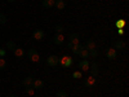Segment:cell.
<instances>
[{"label":"cell","mask_w":129,"mask_h":97,"mask_svg":"<svg viewBox=\"0 0 129 97\" xmlns=\"http://www.w3.org/2000/svg\"><path fill=\"white\" fill-rule=\"evenodd\" d=\"M95 77H92V75H90V77H88L87 78V80H85V85H87V87H93V85L95 84Z\"/></svg>","instance_id":"13"},{"label":"cell","mask_w":129,"mask_h":97,"mask_svg":"<svg viewBox=\"0 0 129 97\" xmlns=\"http://www.w3.org/2000/svg\"><path fill=\"white\" fill-rule=\"evenodd\" d=\"M85 47L84 45H81V44H74L72 45V53H74V55H79V53H80V51H83Z\"/></svg>","instance_id":"10"},{"label":"cell","mask_w":129,"mask_h":97,"mask_svg":"<svg viewBox=\"0 0 129 97\" xmlns=\"http://www.w3.org/2000/svg\"><path fill=\"white\" fill-rule=\"evenodd\" d=\"M0 23H2V25L7 23V17L4 14H0Z\"/></svg>","instance_id":"27"},{"label":"cell","mask_w":129,"mask_h":97,"mask_svg":"<svg viewBox=\"0 0 129 97\" xmlns=\"http://www.w3.org/2000/svg\"><path fill=\"white\" fill-rule=\"evenodd\" d=\"M70 43H72V44H80V36L78 34H71L70 35Z\"/></svg>","instance_id":"12"},{"label":"cell","mask_w":129,"mask_h":97,"mask_svg":"<svg viewBox=\"0 0 129 97\" xmlns=\"http://www.w3.org/2000/svg\"><path fill=\"white\" fill-rule=\"evenodd\" d=\"M56 96H57V97H69L67 92H64V91H58Z\"/></svg>","instance_id":"26"},{"label":"cell","mask_w":129,"mask_h":97,"mask_svg":"<svg viewBox=\"0 0 129 97\" xmlns=\"http://www.w3.org/2000/svg\"><path fill=\"white\" fill-rule=\"evenodd\" d=\"M72 58L70 57V56H63V57H61L59 58V63H61V66L62 67H70L71 66V65H72Z\"/></svg>","instance_id":"1"},{"label":"cell","mask_w":129,"mask_h":97,"mask_svg":"<svg viewBox=\"0 0 129 97\" xmlns=\"http://www.w3.org/2000/svg\"><path fill=\"white\" fill-rule=\"evenodd\" d=\"M125 43L121 40V39H119V40H116L115 41V44H114V48L115 49H125Z\"/></svg>","instance_id":"11"},{"label":"cell","mask_w":129,"mask_h":97,"mask_svg":"<svg viewBox=\"0 0 129 97\" xmlns=\"http://www.w3.org/2000/svg\"><path fill=\"white\" fill-rule=\"evenodd\" d=\"M7 67V62L4 60V57H0V70H3Z\"/></svg>","instance_id":"22"},{"label":"cell","mask_w":129,"mask_h":97,"mask_svg":"<svg viewBox=\"0 0 129 97\" xmlns=\"http://www.w3.org/2000/svg\"><path fill=\"white\" fill-rule=\"evenodd\" d=\"M85 49H88V51H90V49H95V43H94L93 40H88V41H87V44H85Z\"/></svg>","instance_id":"17"},{"label":"cell","mask_w":129,"mask_h":97,"mask_svg":"<svg viewBox=\"0 0 129 97\" xmlns=\"http://www.w3.org/2000/svg\"><path fill=\"white\" fill-rule=\"evenodd\" d=\"M47 63L49 65V66L54 67V66H57V65L59 63V57L56 56V55H52V56H49V57L47 58Z\"/></svg>","instance_id":"3"},{"label":"cell","mask_w":129,"mask_h":97,"mask_svg":"<svg viewBox=\"0 0 129 97\" xmlns=\"http://www.w3.org/2000/svg\"><path fill=\"white\" fill-rule=\"evenodd\" d=\"M81 77H83V74H81L80 71H75V72L72 74V78H74V79H80Z\"/></svg>","instance_id":"25"},{"label":"cell","mask_w":129,"mask_h":97,"mask_svg":"<svg viewBox=\"0 0 129 97\" xmlns=\"http://www.w3.org/2000/svg\"><path fill=\"white\" fill-rule=\"evenodd\" d=\"M89 70H90V75H92V77H97V74H98V65H97L95 62H93L90 65Z\"/></svg>","instance_id":"8"},{"label":"cell","mask_w":129,"mask_h":97,"mask_svg":"<svg viewBox=\"0 0 129 97\" xmlns=\"http://www.w3.org/2000/svg\"><path fill=\"white\" fill-rule=\"evenodd\" d=\"M14 56L16 57H19V58L23 57L25 56V49L23 48H16L14 49Z\"/></svg>","instance_id":"16"},{"label":"cell","mask_w":129,"mask_h":97,"mask_svg":"<svg viewBox=\"0 0 129 97\" xmlns=\"http://www.w3.org/2000/svg\"><path fill=\"white\" fill-rule=\"evenodd\" d=\"M54 30H56V32H57V34H62V31H63V27L58 25V26H56V29H54Z\"/></svg>","instance_id":"28"},{"label":"cell","mask_w":129,"mask_h":97,"mask_svg":"<svg viewBox=\"0 0 129 97\" xmlns=\"http://www.w3.org/2000/svg\"><path fill=\"white\" fill-rule=\"evenodd\" d=\"M116 56H117V52H116V49H115L114 47L107 49V52H106V57L109 58V60H115Z\"/></svg>","instance_id":"4"},{"label":"cell","mask_w":129,"mask_h":97,"mask_svg":"<svg viewBox=\"0 0 129 97\" xmlns=\"http://www.w3.org/2000/svg\"><path fill=\"white\" fill-rule=\"evenodd\" d=\"M79 67H80V70H83V71H89L90 63H89L88 60H81V61L79 62Z\"/></svg>","instance_id":"5"},{"label":"cell","mask_w":129,"mask_h":97,"mask_svg":"<svg viewBox=\"0 0 129 97\" xmlns=\"http://www.w3.org/2000/svg\"><path fill=\"white\" fill-rule=\"evenodd\" d=\"M26 93H27L28 96H34V93H35V89L32 88L31 85H30V87H26Z\"/></svg>","instance_id":"21"},{"label":"cell","mask_w":129,"mask_h":97,"mask_svg":"<svg viewBox=\"0 0 129 97\" xmlns=\"http://www.w3.org/2000/svg\"><path fill=\"white\" fill-rule=\"evenodd\" d=\"M54 3H56V0H43V7L49 9L52 7H54Z\"/></svg>","instance_id":"14"},{"label":"cell","mask_w":129,"mask_h":97,"mask_svg":"<svg viewBox=\"0 0 129 97\" xmlns=\"http://www.w3.org/2000/svg\"><path fill=\"white\" fill-rule=\"evenodd\" d=\"M8 2H9V3H13V2H14V0H8Z\"/></svg>","instance_id":"32"},{"label":"cell","mask_w":129,"mask_h":97,"mask_svg":"<svg viewBox=\"0 0 129 97\" xmlns=\"http://www.w3.org/2000/svg\"><path fill=\"white\" fill-rule=\"evenodd\" d=\"M7 55V51L5 49H2V48H0V57H4Z\"/></svg>","instance_id":"29"},{"label":"cell","mask_w":129,"mask_h":97,"mask_svg":"<svg viewBox=\"0 0 129 97\" xmlns=\"http://www.w3.org/2000/svg\"><path fill=\"white\" fill-rule=\"evenodd\" d=\"M117 32H119V35H123L124 34V30L123 29H117Z\"/></svg>","instance_id":"30"},{"label":"cell","mask_w":129,"mask_h":97,"mask_svg":"<svg viewBox=\"0 0 129 97\" xmlns=\"http://www.w3.org/2000/svg\"><path fill=\"white\" fill-rule=\"evenodd\" d=\"M56 2H57V0H56Z\"/></svg>","instance_id":"34"},{"label":"cell","mask_w":129,"mask_h":97,"mask_svg":"<svg viewBox=\"0 0 129 97\" xmlns=\"http://www.w3.org/2000/svg\"><path fill=\"white\" fill-rule=\"evenodd\" d=\"M79 56L83 58V60H89L90 58V56H89V51L88 49H83V51H80V53H79Z\"/></svg>","instance_id":"15"},{"label":"cell","mask_w":129,"mask_h":97,"mask_svg":"<svg viewBox=\"0 0 129 97\" xmlns=\"http://www.w3.org/2000/svg\"><path fill=\"white\" fill-rule=\"evenodd\" d=\"M9 97H16V96H9Z\"/></svg>","instance_id":"33"},{"label":"cell","mask_w":129,"mask_h":97,"mask_svg":"<svg viewBox=\"0 0 129 97\" xmlns=\"http://www.w3.org/2000/svg\"><path fill=\"white\" fill-rule=\"evenodd\" d=\"M72 45H74V44H72V43H70V41H69V44H67V47H69V48H70V49H71V48H72Z\"/></svg>","instance_id":"31"},{"label":"cell","mask_w":129,"mask_h":97,"mask_svg":"<svg viewBox=\"0 0 129 97\" xmlns=\"http://www.w3.org/2000/svg\"><path fill=\"white\" fill-rule=\"evenodd\" d=\"M54 5H56V8H57V9L63 10V9H64V5H66V4H64L63 0H57V2L54 3Z\"/></svg>","instance_id":"18"},{"label":"cell","mask_w":129,"mask_h":97,"mask_svg":"<svg viewBox=\"0 0 129 97\" xmlns=\"http://www.w3.org/2000/svg\"><path fill=\"white\" fill-rule=\"evenodd\" d=\"M53 41H54V44L61 45V44H63V41H64V36L62 34H56V36L53 38Z\"/></svg>","instance_id":"7"},{"label":"cell","mask_w":129,"mask_h":97,"mask_svg":"<svg viewBox=\"0 0 129 97\" xmlns=\"http://www.w3.org/2000/svg\"><path fill=\"white\" fill-rule=\"evenodd\" d=\"M43 87H44V82H43L41 79H35L34 82H32V88L34 89H41Z\"/></svg>","instance_id":"6"},{"label":"cell","mask_w":129,"mask_h":97,"mask_svg":"<svg viewBox=\"0 0 129 97\" xmlns=\"http://www.w3.org/2000/svg\"><path fill=\"white\" fill-rule=\"evenodd\" d=\"M7 47H8V49L14 51V49H16V44H14V41H7Z\"/></svg>","instance_id":"23"},{"label":"cell","mask_w":129,"mask_h":97,"mask_svg":"<svg viewBox=\"0 0 129 97\" xmlns=\"http://www.w3.org/2000/svg\"><path fill=\"white\" fill-rule=\"evenodd\" d=\"M28 58L32 61V62H39L40 61V56L36 49H28V53H27Z\"/></svg>","instance_id":"2"},{"label":"cell","mask_w":129,"mask_h":97,"mask_svg":"<svg viewBox=\"0 0 129 97\" xmlns=\"http://www.w3.org/2000/svg\"><path fill=\"white\" fill-rule=\"evenodd\" d=\"M32 36H34L35 40H41L43 38H44V31L43 30H36V31H34Z\"/></svg>","instance_id":"9"},{"label":"cell","mask_w":129,"mask_h":97,"mask_svg":"<svg viewBox=\"0 0 129 97\" xmlns=\"http://www.w3.org/2000/svg\"><path fill=\"white\" fill-rule=\"evenodd\" d=\"M32 82H34V79H32L31 77H26V78L22 80V83L26 85V87H30V85H32Z\"/></svg>","instance_id":"19"},{"label":"cell","mask_w":129,"mask_h":97,"mask_svg":"<svg viewBox=\"0 0 129 97\" xmlns=\"http://www.w3.org/2000/svg\"><path fill=\"white\" fill-rule=\"evenodd\" d=\"M115 26H116V29H124V26H125V21L124 19H117L116 22H115Z\"/></svg>","instance_id":"20"},{"label":"cell","mask_w":129,"mask_h":97,"mask_svg":"<svg viewBox=\"0 0 129 97\" xmlns=\"http://www.w3.org/2000/svg\"><path fill=\"white\" fill-rule=\"evenodd\" d=\"M89 56L93 57V58H95L97 56H98V51H97V49H90L89 51Z\"/></svg>","instance_id":"24"}]
</instances>
